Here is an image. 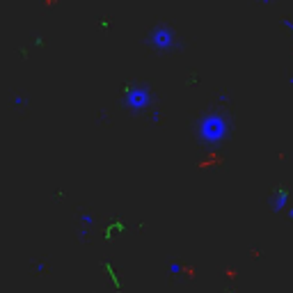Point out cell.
<instances>
[{
	"instance_id": "cell-1",
	"label": "cell",
	"mask_w": 293,
	"mask_h": 293,
	"mask_svg": "<svg viewBox=\"0 0 293 293\" xmlns=\"http://www.w3.org/2000/svg\"><path fill=\"white\" fill-rule=\"evenodd\" d=\"M197 133H199V140H204L206 144H218L227 138L229 133V124L227 119L218 113H211L206 115L197 126Z\"/></svg>"
},
{
	"instance_id": "cell-3",
	"label": "cell",
	"mask_w": 293,
	"mask_h": 293,
	"mask_svg": "<svg viewBox=\"0 0 293 293\" xmlns=\"http://www.w3.org/2000/svg\"><path fill=\"white\" fill-rule=\"evenodd\" d=\"M174 39H176V37H174L172 28H168V25H156L154 30L149 32V37H147L149 46L156 48V51H161V53H168V51H172Z\"/></svg>"
},
{
	"instance_id": "cell-2",
	"label": "cell",
	"mask_w": 293,
	"mask_h": 293,
	"mask_svg": "<svg viewBox=\"0 0 293 293\" xmlns=\"http://www.w3.org/2000/svg\"><path fill=\"white\" fill-rule=\"evenodd\" d=\"M151 103V90L142 83H133L124 92V106L131 113H144Z\"/></svg>"
}]
</instances>
